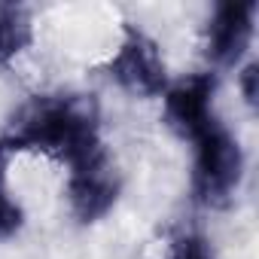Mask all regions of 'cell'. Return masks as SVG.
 <instances>
[{
    "label": "cell",
    "mask_w": 259,
    "mask_h": 259,
    "mask_svg": "<svg viewBox=\"0 0 259 259\" xmlns=\"http://www.w3.org/2000/svg\"><path fill=\"white\" fill-rule=\"evenodd\" d=\"M7 153H43L67 168L104 150L101 113L92 95H34L0 135Z\"/></svg>",
    "instance_id": "cell-1"
},
{
    "label": "cell",
    "mask_w": 259,
    "mask_h": 259,
    "mask_svg": "<svg viewBox=\"0 0 259 259\" xmlns=\"http://www.w3.org/2000/svg\"><path fill=\"white\" fill-rule=\"evenodd\" d=\"M192 144H195L192 198L210 210L229 207L244 177V153L238 138L220 119H213Z\"/></svg>",
    "instance_id": "cell-2"
},
{
    "label": "cell",
    "mask_w": 259,
    "mask_h": 259,
    "mask_svg": "<svg viewBox=\"0 0 259 259\" xmlns=\"http://www.w3.org/2000/svg\"><path fill=\"white\" fill-rule=\"evenodd\" d=\"M104 70L119 89L138 98H156V95H165L168 89V67L159 52V43L147 31L128 22L122 28V43Z\"/></svg>",
    "instance_id": "cell-3"
},
{
    "label": "cell",
    "mask_w": 259,
    "mask_h": 259,
    "mask_svg": "<svg viewBox=\"0 0 259 259\" xmlns=\"http://www.w3.org/2000/svg\"><path fill=\"white\" fill-rule=\"evenodd\" d=\"M119 189L122 183L107 150L67 168V201L79 223H98L101 217H107L119 198Z\"/></svg>",
    "instance_id": "cell-4"
},
{
    "label": "cell",
    "mask_w": 259,
    "mask_h": 259,
    "mask_svg": "<svg viewBox=\"0 0 259 259\" xmlns=\"http://www.w3.org/2000/svg\"><path fill=\"white\" fill-rule=\"evenodd\" d=\"M256 0H226L220 4L204 31V55L213 67H238L253 43Z\"/></svg>",
    "instance_id": "cell-5"
},
{
    "label": "cell",
    "mask_w": 259,
    "mask_h": 259,
    "mask_svg": "<svg viewBox=\"0 0 259 259\" xmlns=\"http://www.w3.org/2000/svg\"><path fill=\"white\" fill-rule=\"evenodd\" d=\"M213 95H217V76L213 73H195L165 89V125L183 141H195L204 128L217 119L213 116Z\"/></svg>",
    "instance_id": "cell-6"
},
{
    "label": "cell",
    "mask_w": 259,
    "mask_h": 259,
    "mask_svg": "<svg viewBox=\"0 0 259 259\" xmlns=\"http://www.w3.org/2000/svg\"><path fill=\"white\" fill-rule=\"evenodd\" d=\"M34 43L31 13L19 4H0V67H10Z\"/></svg>",
    "instance_id": "cell-7"
},
{
    "label": "cell",
    "mask_w": 259,
    "mask_h": 259,
    "mask_svg": "<svg viewBox=\"0 0 259 259\" xmlns=\"http://www.w3.org/2000/svg\"><path fill=\"white\" fill-rule=\"evenodd\" d=\"M165 259H213V250L201 235H180L171 241Z\"/></svg>",
    "instance_id": "cell-8"
},
{
    "label": "cell",
    "mask_w": 259,
    "mask_h": 259,
    "mask_svg": "<svg viewBox=\"0 0 259 259\" xmlns=\"http://www.w3.org/2000/svg\"><path fill=\"white\" fill-rule=\"evenodd\" d=\"M25 223V213H22V204L16 198H4L0 201V241L13 238Z\"/></svg>",
    "instance_id": "cell-9"
},
{
    "label": "cell",
    "mask_w": 259,
    "mask_h": 259,
    "mask_svg": "<svg viewBox=\"0 0 259 259\" xmlns=\"http://www.w3.org/2000/svg\"><path fill=\"white\" fill-rule=\"evenodd\" d=\"M256 61H247L244 70H241V92H244V101L250 107H256Z\"/></svg>",
    "instance_id": "cell-10"
},
{
    "label": "cell",
    "mask_w": 259,
    "mask_h": 259,
    "mask_svg": "<svg viewBox=\"0 0 259 259\" xmlns=\"http://www.w3.org/2000/svg\"><path fill=\"white\" fill-rule=\"evenodd\" d=\"M7 159H10V153L0 147V201L10 198V192H7Z\"/></svg>",
    "instance_id": "cell-11"
}]
</instances>
